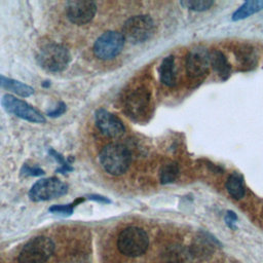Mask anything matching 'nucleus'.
Wrapping results in <instances>:
<instances>
[{
	"mask_svg": "<svg viewBox=\"0 0 263 263\" xmlns=\"http://www.w3.org/2000/svg\"><path fill=\"white\" fill-rule=\"evenodd\" d=\"M97 3L89 0H70L59 4V22L70 27H83L89 24L97 14Z\"/></svg>",
	"mask_w": 263,
	"mask_h": 263,
	"instance_id": "obj_1",
	"label": "nucleus"
},
{
	"mask_svg": "<svg viewBox=\"0 0 263 263\" xmlns=\"http://www.w3.org/2000/svg\"><path fill=\"white\" fill-rule=\"evenodd\" d=\"M98 160L105 173L120 176L127 171L132 161V153L125 145L112 142L100 150Z\"/></svg>",
	"mask_w": 263,
	"mask_h": 263,
	"instance_id": "obj_2",
	"label": "nucleus"
},
{
	"mask_svg": "<svg viewBox=\"0 0 263 263\" xmlns=\"http://www.w3.org/2000/svg\"><path fill=\"white\" fill-rule=\"evenodd\" d=\"M36 60L43 70L50 73H61L69 66L71 53L65 44L49 41L43 43L38 49Z\"/></svg>",
	"mask_w": 263,
	"mask_h": 263,
	"instance_id": "obj_3",
	"label": "nucleus"
},
{
	"mask_svg": "<svg viewBox=\"0 0 263 263\" xmlns=\"http://www.w3.org/2000/svg\"><path fill=\"white\" fill-rule=\"evenodd\" d=\"M55 243L46 235L31 238L20 251L18 263H45L53 255Z\"/></svg>",
	"mask_w": 263,
	"mask_h": 263,
	"instance_id": "obj_4",
	"label": "nucleus"
},
{
	"mask_svg": "<svg viewBox=\"0 0 263 263\" xmlns=\"http://www.w3.org/2000/svg\"><path fill=\"white\" fill-rule=\"evenodd\" d=\"M148 246V234L140 227H126L117 237V248L119 252L127 257H139L143 255L147 251Z\"/></svg>",
	"mask_w": 263,
	"mask_h": 263,
	"instance_id": "obj_5",
	"label": "nucleus"
},
{
	"mask_svg": "<svg viewBox=\"0 0 263 263\" xmlns=\"http://www.w3.org/2000/svg\"><path fill=\"white\" fill-rule=\"evenodd\" d=\"M154 33V22L150 15L139 14L125 21L122 27V36L132 44L147 41Z\"/></svg>",
	"mask_w": 263,
	"mask_h": 263,
	"instance_id": "obj_6",
	"label": "nucleus"
},
{
	"mask_svg": "<svg viewBox=\"0 0 263 263\" xmlns=\"http://www.w3.org/2000/svg\"><path fill=\"white\" fill-rule=\"evenodd\" d=\"M124 37L117 31H106L101 34L92 44L93 55L101 61H109L117 57L123 46Z\"/></svg>",
	"mask_w": 263,
	"mask_h": 263,
	"instance_id": "obj_7",
	"label": "nucleus"
},
{
	"mask_svg": "<svg viewBox=\"0 0 263 263\" xmlns=\"http://www.w3.org/2000/svg\"><path fill=\"white\" fill-rule=\"evenodd\" d=\"M68 185L55 177L38 180L29 190V197L33 201H45L65 195Z\"/></svg>",
	"mask_w": 263,
	"mask_h": 263,
	"instance_id": "obj_8",
	"label": "nucleus"
},
{
	"mask_svg": "<svg viewBox=\"0 0 263 263\" xmlns=\"http://www.w3.org/2000/svg\"><path fill=\"white\" fill-rule=\"evenodd\" d=\"M3 108L10 114L34 123H44L45 117L27 102L12 95H4L1 99Z\"/></svg>",
	"mask_w": 263,
	"mask_h": 263,
	"instance_id": "obj_9",
	"label": "nucleus"
},
{
	"mask_svg": "<svg viewBox=\"0 0 263 263\" xmlns=\"http://www.w3.org/2000/svg\"><path fill=\"white\" fill-rule=\"evenodd\" d=\"M95 125L101 135L109 139L119 138L125 130L122 121L105 109H98L95 112Z\"/></svg>",
	"mask_w": 263,
	"mask_h": 263,
	"instance_id": "obj_10",
	"label": "nucleus"
},
{
	"mask_svg": "<svg viewBox=\"0 0 263 263\" xmlns=\"http://www.w3.org/2000/svg\"><path fill=\"white\" fill-rule=\"evenodd\" d=\"M149 90L139 87L130 91L124 100V111L133 119H140L146 115L150 106Z\"/></svg>",
	"mask_w": 263,
	"mask_h": 263,
	"instance_id": "obj_11",
	"label": "nucleus"
},
{
	"mask_svg": "<svg viewBox=\"0 0 263 263\" xmlns=\"http://www.w3.org/2000/svg\"><path fill=\"white\" fill-rule=\"evenodd\" d=\"M210 67L209 51L203 47L192 49L186 58V70L190 77L198 78L206 73Z\"/></svg>",
	"mask_w": 263,
	"mask_h": 263,
	"instance_id": "obj_12",
	"label": "nucleus"
},
{
	"mask_svg": "<svg viewBox=\"0 0 263 263\" xmlns=\"http://www.w3.org/2000/svg\"><path fill=\"white\" fill-rule=\"evenodd\" d=\"M210 66L214 69V71L223 79H227L230 75L231 66L226 59V57L220 50H212L209 52Z\"/></svg>",
	"mask_w": 263,
	"mask_h": 263,
	"instance_id": "obj_13",
	"label": "nucleus"
},
{
	"mask_svg": "<svg viewBox=\"0 0 263 263\" xmlns=\"http://www.w3.org/2000/svg\"><path fill=\"white\" fill-rule=\"evenodd\" d=\"M235 55L238 64L245 70L252 69L257 64V54L253 46L242 44L235 49Z\"/></svg>",
	"mask_w": 263,
	"mask_h": 263,
	"instance_id": "obj_14",
	"label": "nucleus"
},
{
	"mask_svg": "<svg viewBox=\"0 0 263 263\" xmlns=\"http://www.w3.org/2000/svg\"><path fill=\"white\" fill-rule=\"evenodd\" d=\"M160 81L166 86H174L176 84L175 58L173 55L165 57L158 68Z\"/></svg>",
	"mask_w": 263,
	"mask_h": 263,
	"instance_id": "obj_15",
	"label": "nucleus"
},
{
	"mask_svg": "<svg viewBox=\"0 0 263 263\" xmlns=\"http://www.w3.org/2000/svg\"><path fill=\"white\" fill-rule=\"evenodd\" d=\"M0 87L8 89L21 97H29L34 92V89L30 85L11 78H7L1 74H0Z\"/></svg>",
	"mask_w": 263,
	"mask_h": 263,
	"instance_id": "obj_16",
	"label": "nucleus"
},
{
	"mask_svg": "<svg viewBox=\"0 0 263 263\" xmlns=\"http://www.w3.org/2000/svg\"><path fill=\"white\" fill-rule=\"evenodd\" d=\"M167 263H192L191 251L182 246H172L165 253Z\"/></svg>",
	"mask_w": 263,
	"mask_h": 263,
	"instance_id": "obj_17",
	"label": "nucleus"
},
{
	"mask_svg": "<svg viewBox=\"0 0 263 263\" xmlns=\"http://www.w3.org/2000/svg\"><path fill=\"white\" fill-rule=\"evenodd\" d=\"M263 9V0H250L240 5L232 14V21H240Z\"/></svg>",
	"mask_w": 263,
	"mask_h": 263,
	"instance_id": "obj_18",
	"label": "nucleus"
},
{
	"mask_svg": "<svg viewBox=\"0 0 263 263\" xmlns=\"http://www.w3.org/2000/svg\"><path fill=\"white\" fill-rule=\"evenodd\" d=\"M226 189L233 198L235 199L242 198L246 193L242 177L236 173L231 174L226 181Z\"/></svg>",
	"mask_w": 263,
	"mask_h": 263,
	"instance_id": "obj_19",
	"label": "nucleus"
},
{
	"mask_svg": "<svg viewBox=\"0 0 263 263\" xmlns=\"http://www.w3.org/2000/svg\"><path fill=\"white\" fill-rule=\"evenodd\" d=\"M179 165L176 162L165 163L159 171L160 183L165 185L175 182L179 176Z\"/></svg>",
	"mask_w": 263,
	"mask_h": 263,
	"instance_id": "obj_20",
	"label": "nucleus"
},
{
	"mask_svg": "<svg viewBox=\"0 0 263 263\" xmlns=\"http://www.w3.org/2000/svg\"><path fill=\"white\" fill-rule=\"evenodd\" d=\"M214 4L213 0H185L181 1V5L185 8L194 11H204L212 7Z\"/></svg>",
	"mask_w": 263,
	"mask_h": 263,
	"instance_id": "obj_21",
	"label": "nucleus"
},
{
	"mask_svg": "<svg viewBox=\"0 0 263 263\" xmlns=\"http://www.w3.org/2000/svg\"><path fill=\"white\" fill-rule=\"evenodd\" d=\"M82 199H77L72 203L69 204H61V205H53L49 209V212L54 213V214H62V215H71L73 213V210L76 204L81 202Z\"/></svg>",
	"mask_w": 263,
	"mask_h": 263,
	"instance_id": "obj_22",
	"label": "nucleus"
},
{
	"mask_svg": "<svg viewBox=\"0 0 263 263\" xmlns=\"http://www.w3.org/2000/svg\"><path fill=\"white\" fill-rule=\"evenodd\" d=\"M225 220H226V223L227 225L230 227V228H234L235 227V222L237 220V216L235 215V213L231 212V211H228L227 214H226V217H225Z\"/></svg>",
	"mask_w": 263,
	"mask_h": 263,
	"instance_id": "obj_23",
	"label": "nucleus"
}]
</instances>
